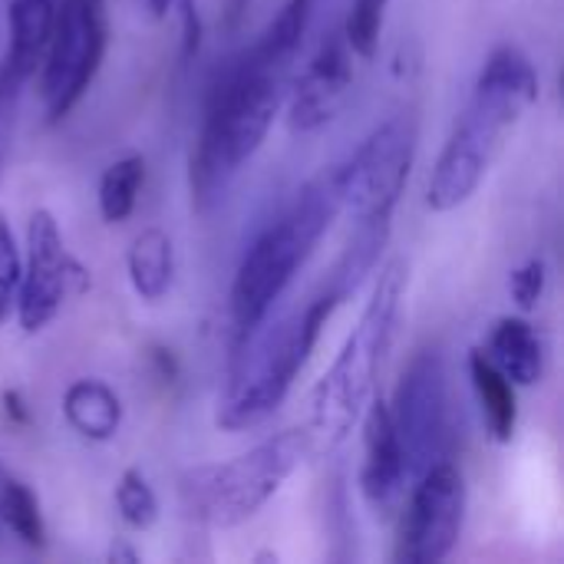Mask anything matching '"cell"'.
I'll return each instance as SVG.
<instances>
[{
    "label": "cell",
    "instance_id": "obj_1",
    "mask_svg": "<svg viewBox=\"0 0 564 564\" xmlns=\"http://www.w3.org/2000/svg\"><path fill=\"white\" fill-rule=\"evenodd\" d=\"M535 99L539 76L532 59L516 46H499L486 59L473 99L433 165L426 185V202L433 212H453L476 195L492 162L506 149L509 132Z\"/></svg>",
    "mask_w": 564,
    "mask_h": 564
},
{
    "label": "cell",
    "instance_id": "obj_2",
    "mask_svg": "<svg viewBox=\"0 0 564 564\" xmlns=\"http://www.w3.org/2000/svg\"><path fill=\"white\" fill-rule=\"evenodd\" d=\"M284 66L245 53L215 83L192 149V195L208 202L258 152L284 102Z\"/></svg>",
    "mask_w": 564,
    "mask_h": 564
},
{
    "label": "cell",
    "instance_id": "obj_3",
    "mask_svg": "<svg viewBox=\"0 0 564 564\" xmlns=\"http://www.w3.org/2000/svg\"><path fill=\"white\" fill-rule=\"evenodd\" d=\"M340 212L344 198L340 175L334 165L321 172L314 182H307L297 202L288 208V215L254 241L231 288V321L238 330V344H245L268 321L274 301L294 281L297 268H304V261L311 258V251Z\"/></svg>",
    "mask_w": 564,
    "mask_h": 564
},
{
    "label": "cell",
    "instance_id": "obj_4",
    "mask_svg": "<svg viewBox=\"0 0 564 564\" xmlns=\"http://www.w3.org/2000/svg\"><path fill=\"white\" fill-rule=\"evenodd\" d=\"M403 288H406V264L390 261L380 271L377 288H373L354 334L347 337L337 360L314 387L311 430H307L314 449H321V453L337 449L350 436L360 413L367 410L373 387H377L380 364L393 340V324L400 314Z\"/></svg>",
    "mask_w": 564,
    "mask_h": 564
},
{
    "label": "cell",
    "instance_id": "obj_5",
    "mask_svg": "<svg viewBox=\"0 0 564 564\" xmlns=\"http://www.w3.org/2000/svg\"><path fill=\"white\" fill-rule=\"evenodd\" d=\"M337 304L340 297L327 291L324 297H317L294 317L268 330L258 327L245 344H238L235 377L218 410L221 430L235 433V430L261 426L281 406L294 377L304 370L311 350L317 347V337Z\"/></svg>",
    "mask_w": 564,
    "mask_h": 564
},
{
    "label": "cell",
    "instance_id": "obj_6",
    "mask_svg": "<svg viewBox=\"0 0 564 564\" xmlns=\"http://www.w3.org/2000/svg\"><path fill=\"white\" fill-rule=\"evenodd\" d=\"M314 453L307 430H284L231 463L195 469L185 482L188 506L198 519L218 529L248 522Z\"/></svg>",
    "mask_w": 564,
    "mask_h": 564
},
{
    "label": "cell",
    "instance_id": "obj_7",
    "mask_svg": "<svg viewBox=\"0 0 564 564\" xmlns=\"http://www.w3.org/2000/svg\"><path fill=\"white\" fill-rule=\"evenodd\" d=\"M109 43L106 3L102 0H63L56 10L53 36L43 53V102L50 122L69 116V109L86 96L96 79Z\"/></svg>",
    "mask_w": 564,
    "mask_h": 564
},
{
    "label": "cell",
    "instance_id": "obj_8",
    "mask_svg": "<svg viewBox=\"0 0 564 564\" xmlns=\"http://www.w3.org/2000/svg\"><path fill=\"white\" fill-rule=\"evenodd\" d=\"M413 149H416L413 122L406 116H393L383 126H377L344 165H337L344 208L357 221L393 218V208L410 178Z\"/></svg>",
    "mask_w": 564,
    "mask_h": 564
},
{
    "label": "cell",
    "instance_id": "obj_9",
    "mask_svg": "<svg viewBox=\"0 0 564 564\" xmlns=\"http://www.w3.org/2000/svg\"><path fill=\"white\" fill-rule=\"evenodd\" d=\"M466 482L453 459H436L413 486L410 502L400 509V535L393 558L400 564L443 562L463 532Z\"/></svg>",
    "mask_w": 564,
    "mask_h": 564
},
{
    "label": "cell",
    "instance_id": "obj_10",
    "mask_svg": "<svg viewBox=\"0 0 564 564\" xmlns=\"http://www.w3.org/2000/svg\"><path fill=\"white\" fill-rule=\"evenodd\" d=\"M410 482H416L436 459H443L446 440V370L436 354H420L403 370L390 406Z\"/></svg>",
    "mask_w": 564,
    "mask_h": 564
},
{
    "label": "cell",
    "instance_id": "obj_11",
    "mask_svg": "<svg viewBox=\"0 0 564 564\" xmlns=\"http://www.w3.org/2000/svg\"><path fill=\"white\" fill-rule=\"evenodd\" d=\"M86 288V271L69 258L63 235L46 208L26 221V271L20 274L17 321L26 334L43 330L73 291Z\"/></svg>",
    "mask_w": 564,
    "mask_h": 564
},
{
    "label": "cell",
    "instance_id": "obj_12",
    "mask_svg": "<svg viewBox=\"0 0 564 564\" xmlns=\"http://www.w3.org/2000/svg\"><path fill=\"white\" fill-rule=\"evenodd\" d=\"M364 443H367V463L360 473L364 499L380 519H397L406 502V459L403 446L390 416V406L383 400H373L364 420Z\"/></svg>",
    "mask_w": 564,
    "mask_h": 564
},
{
    "label": "cell",
    "instance_id": "obj_13",
    "mask_svg": "<svg viewBox=\"0 0 564 564\" xmlns=\"http://www.w3.org/2000/svg\"><path fill=\"white\" fill-rule=\"evenodd\" d=\"M354 93V63L347 40H330L317 50L307 63L301 83L291 96V129L294 132H317L327 126Z\"/></svg>",
    "mask_w": 564,
    "mask_h": 564
},
{
    "label": "cell",
    "instance_id": "obj_14",
    "mask_svg": "<svg viewBox=\"0 0 564 564\" xmlns=\"http://www.w3.org/2000/svg\"><path fill=\"white\" fill-rule=\"evenodd\" d=\"M56 0H10V46L0 66V86L17 93L23 79L43 63L56 23Z\"/></svg>",
    "mask_w": 564,
    "mask_h": 564
},
{
    "label": "cell",
    "instance_id": "obj_15",
    "mask_svg": "<svg viewBox=\"0 0 564 564\" xmlns=\"http://www.w3.org/2000/svg\"><path fill=\"white\" fill-rule=\"evenodd\" d=\"M486 357L519 387H535L545 377V347L539 330L522 317H502L492 327Z\"/></svg>",
    "mask_w": 564,
    "mask_h": 564
},
{
    "label": "cell",
    "instance_id": "obj_16",
    "mask_svg": "<svg viewBox=\"0 0 564 564\" xmlns=\"http://www.w3.org/2000/svg\"><path fill=\"white\" fill-rule=\"evenodd\" d=\"M63 413H66V423L93 443L112 440L122 423V403L102 380L69 383L63 397Z\"/></svg>",
    "mask_w": 564,
    "mask_h": 564
},
{
    "label": "cell",
    "instance_id": "obj_17",
    "mask_svg": "<svg viewBox=\"0 0 564 564\" xmlns=\"http://www.w3.org/2000/svg\"><path fill=\"white\" fill-rule=\"evenodd\" d=\"M469 377L482 406V420L492 433V440L509 443L519 426V406H516V390L512 380L486 357V350L469 354Z\"/></svg>",
    "mask_w": 564,
    "mask_h": 564
},
{
    "label": "cell",
    "instance_id": "obj_18",
    "mask_svg": "<svg viewBox=\"0 0 564 564\" xmlns=\"http://www.w3.org/2000/svg\"><path fill=\"white\" fill-rule=\"evenodd\" d=\"M172 271H175L172 238L162 228L139 231L129 248V278L135 294L142 301H162L165 291L172 288Z\"/></svg>",
    "mask_w": 564,
    "mask_h": 564
},
{
    "label": "cell",
    "instance_id": "obj_19",
    "mask_svg": "<svg viewBox=\"0 0 564 564\" xmlns=\"http://www.w3.org/2000/svg\"><path fill=\"white\" fill-rule=\"evenodd\" d=\"M142 182H145V159L142 155H126V159L112 162L99 178V215L109 225L126 221L135 212V198H139Z\"/></svg>",
    "mask_w": 564,
    "mask_h": 564
},
{
    "label": "cell",
    "instance_id": "obj_20",
    "mask_svg": "<svg viewBox=\"0 0 564 564\" xmlns=\"http://www.w3.org/2000/svg\"><path fill=\"white\" fill-rule=\"evenodd\" d=\"M0 512H3V522L10 525V532L26 545V549H43L46 545V529H43V516H40V506L33 499V492L17 482V479H7L0 486Z\"/></svg>",
    "mask_w": 564,
    "mask_h": 564
},
{
    "label": "cell",
    "instance_id": "obj_21",
    "mask_svg": "<svg viewBox=\"0 0 564 564\" xmlns=\"http://www.w3.org/2000/svg\"><path fill=\"white\" fill-rule=\"evenodd\" d=\"M116 506H119L122 522L132 529H149L159 519V499L139 469L122 473V479L116 486Z\"/></svg>",
    "mask_w": 564,
    "mask_h": 564
},
{
    "label": "cell",
    "instance_id": "obj_22",
    "mask_svg": "<svg viewBox=\"0 0 564 564\" xmlns=\"http://www.w3.org/2000/svg\"><path fill=\"white\" fill-rule=\"evenodd\" d=\"M383 7H387V0H354V7H350L344 40L364 59H373V53H377L380 26H383Z\"/></svg>",
    "mask_w": 564,
    "mask_h": 564
},
{
    "label": "cell",
    "instance_id": "obj_23",
    "mask_svg": "<svg viewBox=\"0 0 564 564\" xmlns=\"http://www.w3.org/2000/svg\"><path fill=\"white\" fill-rule=\"evenodd\" d=\"M20 251H17V241H13V231H10V221L0 215V321L10 314V304H13V294L20 288Z\"/></svg>",
    "mask_w": 564,
    "mask_h": 564
},
{
    "label": "cell",
    "instance_id": "obj_24",
    "mask_svg": "<svg viewBox=\"0 0 564 564\" xmlns=\"http://www.w3.org/2000/svg\"><path fill=\"white\" fill-rule=\"evenodd\" d=\"M545 281H549V268H545L542 258H532L529 264H522V268L512 274L509 288H512V297L519 301L522 311H529V307L539 304V297L545 294Z\"/></svg>",
    "mask_w": 564,
    "mask_h": 564
},
{
    "label": "cell",
    "instance_id": "obj_25",
    "mask_svg": "<svg viewBox=\"0 0 564 564\" xmlns=\"http://www.w3.org/2000/svg\"><path fill=\"white\" fill-rule=\"evenodd\" d=\"M178 10H182V53L188 59V56H195V50L202 43V23H198L195 0H178Z\"/></svg>",
    "mask_w": 564,
    "mask_h": 564
},
{
    "label": "cell",
    "instance_id": "obj_26",
    "mask_svg": "<svg viewBox=\"0 0 564 564\" xmlns=\"http://www.w3.org/2000/svg\"><path fill=\"white\" fill-rule=\"evenodd\" d=\"M13 99H17V93L0 96V172H3V162L10 155V142H13Z\"/></svg>",
    "mask_w": 564,
    "mask_h": 564
},
{
    "label": "cell",
    "instance_id": "obj_27",
    "mask_svg": "<svg viewBox=\"0 0 564 564\" xmlns=\"http://www.w3.org/2000/svg\"><path fill=\"white\" fill-rule=\"evenodd\" d=\"M175 0H145V7L152 10V17H165V10L172 7Z\"/></svg>",
    "mask_w": 564,
    "mask_h": 564
},
{
    "label": "cell",
    "instance_id": "obj_28",
    "mask_svg": "<svg viewBox=\"0 0 564 564\" xmlns=\"http://www.w3.org/2000/svg\"><path fill=\"white\" fill-rule=\"evenodd\" d=\"M3 93H10V89H3V86H0V96H3Z\"/></svg>",
    "mask_w": 564,
    "mask_h": 564
}]
</instances>
